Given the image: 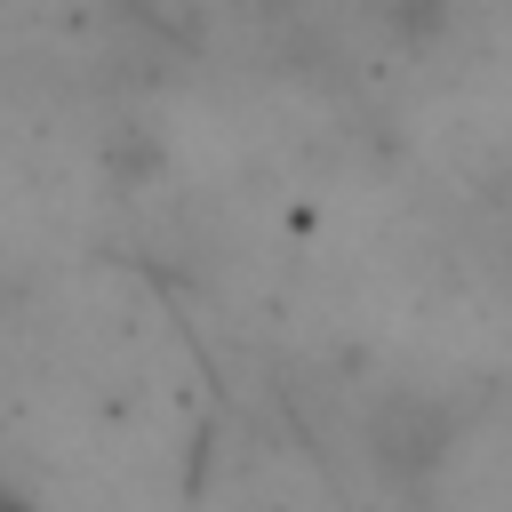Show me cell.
Masks as SVG:
<instances>
[{"mask_svg":"<svg viewBox=\"0 0 512 512\" xmlns=\"http://www.w3.org/2000/svg\"><path fill=\"white\" fill-rule=\"evenodd\" d=\"M0 512H24V504H0Z\"/></svg>","mask_w":512,"mask_h":512,"instance_id":"obj_1","label":"cell"}]
</instances>
